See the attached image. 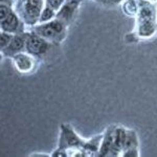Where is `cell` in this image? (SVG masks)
Segmentation results:
<instances>
[{
	"instance_id": "6da1fadb",
	"label": "cell",
	"mask_w": 157,
	"mask_h": 157,
	"mask_svg": "<svg viewBox=\"0 0 157 157\" xmlns=\"http://www.w3.org/2000/svg\"><path fill=\"white\" fill-rule=\"evenodd\" d=\"M126 130L124 127L111 126L103 134L98 155L103 156H121L126 138Z\"/></svg>"
},
{
	"instance_id": "7a4b0ae2",
	"label": "cell",
	"mask_w": 157,
	"mask_h": 157,
	"mask_svg": "<svg viewBox=\"0 0 157 157\" xmlns=\"http://www.w3.org/2000/svg\"><path fill=\"white\" fill-rule=\"evenodd\" d=\"M136 33L140 39H150L156 33L155 10L150 2L141 1L136 15Z\"/></svg>"
},
{
	"instance_id": "3957f363",
	"label": "cell",
	"mask_w": 157,
	"mask_h": 157,
	"mask_svg": "<svg viewBox=\"0 0 157 157\" xmlns=\"http://www.w3.org/2000/svg\"><path fill=\"white\" fill-rule=\"evenodd\" d=\"M86 140L82 139L67 124L61 125L59 147L66 151L67 156H85Z\"/></svg>"
},
{
	"instance_id": "277c9868",
	"label": "cell",
	"mask_w": 157,
	"mask_h": 157,
	"mask_svg": "<svg viewBox=\"0 0 157 157\" xmlns=\"http://www.w3.org/2000/svg\"><path fill=\"white\" fill-rule=\"evenodd\" d=\"M67 26L62 20L55 18L52 21L34 25L32 30L44 38L50 44H60L66 38Z\"/></svg>"
},
{
	"instance_id": "5b68a950",
	"label": "cell",
	"mask_w": 157,
	"mask_h": 157,
	"mask_svg": "<svg viewBox=\"0 0 157 157\" xmlns=\"http://www.w3.org/2000/svg\"><path fill=\"white\" fill-rule=\"evenodd\" d=\"M45 6V0H18L15 12L25 25L34 26L39 23L40 16Z\"/></svg>"
},
{
	"instance_id": "8992f818",
	"label": "cell",
	"mask_w": 157,
	"mask_h": 157,
	"mask_svg": "<svg viewBox=\"0 0 157 157\" xmlns=\"http://www.w3.org/2000/svg\"><path fill=\"white\" fill-rule=\"evenodd\" d=\"M26 37V44H25V52L33 55L36 58H41L46 55L47 50L49 49L50 43L39 36L35 32H25Z\"/></svg>"
},
{
	"instance_id": "52a82bcc",
	"label": "cell",
	"mask_w": 157,
	"mask_h": 157,
	"mask_svg": "<svg viewBox=\"0 0 157 157\" xmlns=\"http://www.w3.org/2000/svg\"><path fill=\"white\" fill-rule=\"evenodd\" d=\"M12 61L17 71L24 75L34 71L37 64V58L27 52L17 54L12 58Z\"/></svg>"
},
{
	"instance_id": "ba28073f",
	"label": "cell",
	"mask_w": 157,
	"mask_h": 157,
	"mask_svg": "<svg viewBox=\"0 0 157 157\" xmlns=\"http://www.w3.org/2000/svg\"><path fill=\"white\" fill-rule=\"evenodd\" d=\"M25 44H26V37L24 33L14 34L12 41L4 49L1 50V54L6 58H13L17 54L25 52Z\"/></svg>"
},
{
	"instance_id": "9c48e42d",
	"label": "cell",
	"mask_w": 157,
	"mask_h": 157,
	"mask_svg": "<svg viewBox=\"0 0 157 157\" xmlns=\"http://www.w3.org/2000/svg\"><path fill=\"white\" fill-rule=\"evenodd\" d=\"M121 156L138 157L139 156V141L137 133L134 130L127 129L126 130V138L124 144Z\"/></svg>"
},
{
	"instance_id": "30bf717a",
	"label": "cell",
	"mask_w": 157,
	"mask_h": 157,
	"mask_svg": "<svg viewBox=\"0 0 157 157\" xmlns=\"http://www.w3.org/2000/svg\"><path fill=\"white\" fill-rule=\"evenodd\" d=\"M24 22L22 21L19 15L13 11L4 20H1V30L11 33V34H18L24 33Z\"/></svg>"
},
{
	"instance_id": "8fae6325",
	"label": "cell",
	"mask_w": 157,
	"mask_h": 157,
	"mask_svg": "<svg viewBox=\"0 0 157 157\" xmlns=\"http://www.w3.org/2000/svg\"><path fill=\"white\" fill-rule=\"evenodd\" d=\"M80 3V0H66L64 6L61 7V10L57 13L56 18L62 20L65 24L68 25L72 21L75 13L78 11V6Z\"/></svg>"
},
{
	"instance_id": "7c38bea8",
	"label": "cell",
	"mask_w": 157,
	"mask_h": 157,
	"mask_svg": "<svg viewBox=\"0 0 157 157\" xmlns=\"http://www.w3.org/2000/svg\"><path fill=\"white\" fill-rule=\"evenodd\" d=\"M139 9V3L136 0H124L123 11L126 15L130 17H136Z\"/></svg>"
},
{
	"instance_id": "4fadbf2b",
	"label": "cell",
	"mask_w": 157,
	"mask_h": 157,
	"mask_svg": "<svg viewBox=\"0 0 157 157\" xmlns=\"http://www.w3.org/2000/svg\"><path fill=\"white\" fill-rule=\"evenodd\" d=\"M56 17H57V12H55L54 10L49 9V7H47V6H44L41 16H40L39 23H45V22L52 21Z\"/></svg>"
},
{
	"instance_id": "5bb4252c",
	"label": "cell",
	"mask_w": 157,
	"mask_h": 157,
	"mask_svg": "<svg viewBox=\"0 0 157 157\" xmlns=\"http://www.w3.org/2000/svg\"><path fill=\"white\" fill-rule=\"evenodd\" d=\"M66 0H45V6L54 10L55 12H59L61 7L64 6Z\"/></svg>"
},
{
	"instance_id": "9a60e30c",
	"label": "cell",
	"mask_w": 157,
	"mask_h": 157,
	"mask_svg": "<svg viewBox=\"0 0 157 157\" xmlns=\"http://www.w3.org/2000/svg\"><path fill=\"white\" fill-rule=\"evenodd\" d=\"M13 36L14 34H11V33H7V32H1V36H0V49H4L7 45L10 44V42L12 41Z\"/></svg>"
},
{
	"instance_id": "2e32d148",
	"label": "cell",
	"mask_w": 157,
	"mask_h": 157,
	"mask_svg": "<svg viewBox=\"0 0 157 157\" xmlns=\"http://www.w3.org/2000/svg\"><path fill=\"white\" fill-rule=\"evenodd\" d=\"M97 1L105 4V6H117L118 3L123 2L124 0H97Z\"/></svg>"
}]
</instances>
